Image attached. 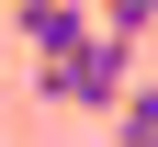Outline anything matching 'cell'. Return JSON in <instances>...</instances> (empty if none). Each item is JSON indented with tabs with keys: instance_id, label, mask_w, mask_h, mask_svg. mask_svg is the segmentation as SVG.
<instances>
[{
	"instance_id": "cell-1",
	"label": "cell",
	"mask_w": 158,
	"mask_h": 147,
	"mask_svg": "<svg viewBox=\"0 0 158 147\" xmlns=\"http://www.w3.org/2000/svg\"><path fill=\"white\" fill-rule=\"evenodd\" d=\"M124 79H135V34H90V45H56V57H34V91L56 102V113H113L124 102Z\"/></svg>"
},
{
	"instance_id": "cell-2",
	"label": "cell",
	"mask_w": 158,
	"mask_h": 147,
	"mask_svg": "<svg viewBox=\"0 0 158 147\" xmlns=\"http://www.w3.org/2000/svg\"><path fill=\"white\" fill-rule=\"evenodd\" d=\"M113 147H158V79H147V91L124 79V102H113Z\"/></svg>"
},
{
	"instance_id": "cell-3",
	"label": "cell",
	"mask_w": 158,
	"mask_h": 147,
	"mask_svg": "<svg viewBox=\"0 0 158 147\" xmlns=\"http://www.w3.org/2000/svg\"><path fill=\"white\" fill-rule=\"evenodd\" d=\"M102 23H113V34H135V45H147V23H158V0H102Z\"/></svg>"
},
{
	"instance_id": "cell-4",
	"label": "cell",
	"mask_w": 158,
	"mask_h": 147,
	"mask_svg": "<svg viewBox=\"0 0 158 147\" xmlns=\"http://www.w3.org/2000/svg\"><path fill=\"white\" fill-rule=\"evenodd\" d=\"M11 11H45V0H11Z\"/></svg>"
}]
</instances>
